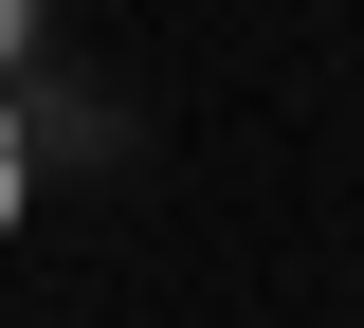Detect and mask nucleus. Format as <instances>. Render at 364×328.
Masks as SVG:
<instances>
[{"label":"nucleus","mask_w":364,"mask_h":328,"mask_svg":"<svg viewBox=\"0 0 364 328\" xmlns=\"http://www.w3.org/2000/svg\"><path fill=\"white\" fill-rule=\"evenodd\" d=\"M0 73H37V0H0Z\"/></svg>","instance_id":"nucleus-2"},{"label":"nucleus","mask_w":364,"mask_h":328,"mask_svg":"<svg viewBox=\"0 0 364 328\" xmlns=\"http://www.w3.org/2000/svg\"><path fill=\"white\" fill-rule=\"evenodd\" d=\"M37 219V92H18V73H0V237Z\"/></svg>","instance_id":"nucleus-1"}]
</instances>
